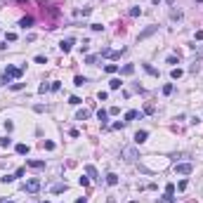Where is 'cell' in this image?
Returning <instances> with one entry per match:
<instances>
[{"label":"cell","mask_w":203,"mask_h":203,"mask_svg":"<svg viewBox=\"0 0 203 203\" xmlns=\"http://www.w3.org/2000/svg\"><path fill=\"white\" fill-rule=\"evenodd\" d=\"M24 191H28V194H35V191H40V179H38V177L28 179L26 184H24Z\"/></svg>","instance_id":"6da1fadb"},{"label":"cell","mask_w":203,"mask_h":203,"mask_svg":"<svg viewBox=\"0 0 203 203\" xmlns=\"http://www.w3.org/2000/svg\"><path fill=\"white\" fill-rule=\"evenodd\" d=\"M175 172L177 175H191V172H194V165H191V163H177Z\"/></svg>","instance_id":"7a4b0ae2"},{"label":"cell","mask_w":203,"mask_h":203,"mask_svg":"<svg viewBox=\"0 0 203 203\" xmlns=\"http://www.w3.org/2000/svg\"><path fill=\"white\" fill-rule=\"evenodd\" d=\"M125 50H109V47H104L102 50V57H109V59H121V54H123Z\"/></svg>","instance_id":"3957f363"},{"label":"cell","mask_w":203,"mask_h":203,"mask_svg":"<svg viewBox=\"0 0 203 203\" xmlns=\"http://www.w3.org/2000/svg\"><path fill=\"white\" fill-rule=\"evenodd\" d=\"M121 154H123V158L128 161V163H132V161L137 158V149H132V147H128V149H123Z\"/></svg>","instance_id":"277c9868"},{"label":"cell","mask_w":203,"mask_h":203,"mask_svg":"<svg viewBox=\"0 0 203 203\" xmlns=\"http://www.w3.org/2000/svg\"><path fill=\"white\" fill-rule=\"evenodd\" d=\"M5 73H7L9 78H21V69H19V66H7Z\"/></svg>","instance_id":"5b68a950"},{"label":"cell","mask_w":203,"mask_h":203,"mask_svg":"<svg viewBox=\"0 0 203 203\" xmlns=\"http://www.w3.org/2000/svg\"><path fill=\"white\" fill-rule=\"evenodd\" d=\"M156 31H158V26H147V28H144V31H142L140 35H137V38H140V40H144V38H149L151 33H156Z\"/></svg>","instance_id":"8992f818"},{"label":"cell","mask_w":203,"mask_h":203,"mask_svg":"<svg viewBox=\"0 0 203 203\" xmlns=\"http://www.w3.org/2000/svg\"><path fill=\"white\" fill-rule=\"evenodd\" d=\"M59 47H62V52H71V47H73V38L62 40V43H59Z\"/></svg>","instance_id":"52a82bcc"},{"label":"cell","mask_w":203,"mask_h":203,"mask_svg":"<svg viewBox=\"0 0 203 203\" xmlns=\"http://www.w3.org/2000/svg\"><path fill=\"white\" fill-rule=\"evenodd\" d=\"M147 137H149V132H147V130H140V132H135V142H137V144L147 142Z\"/></svg>","instance_id":"ba28073f"},{"label":"cell","mask_w":203,"mask_h":203,"mask_svg":"<svg viewBox=\"0 0 203 203\" xmlns=\"http://www.w3.org/2000/svg\"><path fill=\"white\" fill-rule=\"evenodd\" d=\"M85 172H88L92 179H99V172H97V168H95V165H85Z\"/></svg>","instance_id":"9c48e42d"},{"label":"cell","mask_w":203,"mask_h":203,"mask_svg":"<svg viewBox=\"0 0 203 203\" xmlns=\"http://www.w3.org/2000/svg\"><path fill=\"white\" fill-rule=\"evenodd\" d=\"M19 26H21V28H31V26H33V17H24L21 21H19Z\"/></svg>","instance_id":"30bf717a"},{"label":"cell","mask_w":203,"mask_h":203,"mask_svg":"<svg viewBox=\"0 0 203 203\" xmlns=\"http://www.w3.org/2000/svg\"><path fill=\"white\" fill-rule=\"evenodd\" d=\"M88 118H90V111H88V109H80L78 114H76V121H88Z\"/></svg>","instance_id":"8fae6325"},{"label":"cell","mask_w":203,"mask_h":203,"mask_svg":"<svg viewBox=\"0 0 203 203\" xmlns=\"http://www.w3.org/2000/svg\"><path fill=\"white\" fill-rule=\"evenodd\" d=\"M135 118H142L140 111H128V114H125V123H130V121H135Z\"/></svg>","instance_id":"7c38bea8"},{"label":"cell","mask_w":203,"mask_h":203,"mask_svg":"<svg viewBox=\"0 0 203 203\" xmlns=\"http://www.w3.org/2000/svg\"><path fill=\"white\" fill-rule=\"evenodd\" d=\"M106 184L116 187V184H118V175H116V172H109V175H106Z\"/></svg>","instance_id":"4fadbf2b"},{"label":"cell","mask_w":203,"mask_h":203,"mask_svg":"<svg viewBox=\"0 0 203 203\" xmlns=\"http://www.w3.org/2000/svg\"><path fill=\"white\" fill-rule=\"evenodd\" d=\"M121 73H123V76H132L135 73V64H125L123 69H121Z\"/></svg>","instance_id":"5bb4252c"},{"label":"cell","mask_w":203,"mask_h":203,"mask_svg":"<svg viewBox=\"0 0 203 203\" xmlns=\"http://www.w3.org/2000/svg\"><path fill=\"white\" fill-rule=\"evenodd\" d=\"M85 83H88V78H85V76H76V78H73V85H76V88H83Z\"/></svg>","instance_id":"9a60e30c"},{"label":"cell","mask_w":203,"mask_h":203,"mask_svg":"<svg viewBox=\"0 0 203 203\" xmlns=\"http://www.w3.org/2000/svg\"><path fill=\"white\" fill-rule=\"evenodd\" d=\"M121 85H123V83H121V78H111V80H109V88H111V90H118Z\"/></svg>","instance_id":"2e32d148"},{"label":"cell","mask_w":203,"mask_h":203,"mask_svg":"<svg viewBox=\"0 0 203 203\" xmlns=\"http://www.w3.org/2000/svg\"><path fill=\"white\" fill-rule=\"evenodd\" d=\"M26 165H31V168H45V161H26Z\"/></svg>","instance_id":"e0dca14e"},{"label":"cell","mask_w":203,"mask_h":203,"mask_svg":"<svg viewBox=\"0 0 203 203\" xmlns=\"http://www.w3.org/2000/svg\"><path fill=\"white\" fill-rule=\"evenodd\" d=\"M97 62H99V57H97V54H90V57H85V64H90V66H95Z\"/></svg>","instance_id":"ac0fdd59"},{"label":"cell","mask_w":203,"mask_h":203,"mask_svg":"<svg viewBox=\"0 0 203 203\" xmlns=\"http://www.w3.org/2000/svg\"><path fill=\"white\" fill-rule=\"evenodd\" d=\"M172 90H175V85H172V83H165V85H163V95L168 97V95H172Z\"/></svg>","instance_id":"d6986e66"},{"label":"cell","mask_w":203,"mask_h":203,"mask_svg":"<svg viewBox=\"0 0 203 203\" xmlns=\"http://www.w3.org/2000/svg\"><path fill=\"white\" fill-rule=\"evenodd\" d=\"M50 191H52V194H62V191H66V184H54Z\"/></svg>","instance_id":"ffe728a7"},{"label":"cell","mask_w":203,"mask_h":203,"mask_svg":"<svg viewBox=\"0 0 203 203\" xmlns=\"http://www.w3.org/2000/svg\"><path fill=\"white\" fill-rule=\"evenodd\" d=\"M17 154H19V156L28 154V144H17Z\"/></svg>","instance_id":"44dd1931"},{"label":"cell","mask_w":203,"mask_h":203,"mask_svg":"<svg viewBox=\"0 0 203 203\" xmlns=\"http://www.w3.org/2000/svg\"><path fill=\"white\" fill-rule=\"evenodd\" d=\"M90 12H92V9H90V7H83V9H76V17H88Z\"/></svg>","instance_id":"7402d4cb"},{"label":"cell","mask_w":203,"mask_h":203,"mask_svg":"<svg viewBox=\"0 0 203 203\" xmlns=\"http://www.w3.org/2000/svg\"><path fill=\"white\" fill-rule=\"evenodd\" d=\"M104 71H106V73H116V71H118V64H106Z\"/></svg>","instance_id":"603a6c76"},{"label":"cell","mask_w":203,"mask_h":203,"mask_svg":"<svg viewBox=\"0 0 203 203\" xmlns=\"http://www.w3.org/2000/svg\"><path fill=\"white\" fill-rule=\"evenodd\" d=\"M182 73H184L182 69H172V73H170V76H172V80H179V78H182Z\"/></svg>","instance_id":"cb8c5ba5"},{"label":"cell","mask_w":203,"mask_h":203,"mask_svg":"<svg viewBox=\"0 0 203 203\" xmlns=\"http://www.w3.org/2000/svg\"><path fill=\"white\" fill-rule=\"evenodd\" d=\"M106 116H109V114H106V111H102V109L97 111V118L102 121V125H106Z\"/></svg>","instance_id":"d4e9b609"},{"label":"cell","mask_w":203,"mask_h":203,"mask_svg":"<svg viewBox=\"0 0 203 203\" xmlns=\"http://www.w3.org/2000/svg\"><path fill=\"white\" fill-rule=\"evenodd\" d=\"M14 179H17L14 175H5V177H0V182H2V184H9V182H14Z\"/></svg>","instance_id":"484cf974"},{"label":"cell","mask_w":203,"mask_h":203,"mask_svg":"<svg viewBox=\"0 0 203 203\" xmlns=\"http://www.w3.org/2000/svg\"><path fill=\"white\" fill-rule=\"evenodd\" d=\"M144 71H147V73H151V76H158V71L154 69L151 64H144Z\"/></svg>","instance_id":"4316f807"},{"label":"cell","mask_w":203,"mask_h":203,"mask_svg":"<svg viewBox=\"0 0 203 203\" xmlns=\"http://www.w3.org/2000/svg\"><path fill=\"white\" fill-rule=\"evenodd\" d=\"M0 147H2V149L12 147V140H9V137H2V140H0Z\"/></svg>","instance_id":"83f0119b"},{"label":"cell","mask_w":203,"mask_h":203,"mask_svg":"<svg viewBox=\"0 0 203 203\" xmlns=\"http://www.w3.org/2000/svg\"><path fill=\"white\" fill-rule=\"evenodd\" d=\"M9 80H12V78H9L7 73H0V85H7Z\"/></svg>","instance_id":"f1b7e54d"},{"label":"cell","mask_w":203,"mask_h":203,"mask_svg":"<svg viewBox=\"0 0 203 203\" xmlns=\"http://www.w3.org/2000/svg\"><path fill=\"white\" fill-rule=\"evenodd\" d=\"M43 149H47V151H52V149H54V142H52V140H47V142H43Z\"/></svg>","instance_id":"f546056e"},{"label":"cell","mask_w":203,"mask_h":203,"mask_svg":"<svg viewBox=\"0 0 203 203\" xmlns=\"http://www.w3.org/2000/svg\"><path fill=\"white\" fill-rule=\"evenodd\" d=\"M170 17H172V21H179V19H182V12H179V9H177V12H172V14H170Z\"/></svg>","instance_id":"4dcf8cb0"},{"label":"cell","mask_w":203,"mask_h":203,"mask_svg":"<svg viewBox=\"0 0 203 203\" xmlns=\"http://www.w3.org/2000/svg\"><path fill=\"white\" fill-rule=\"evenodd\" d=\"M5 40H9V43H14V40H17V33H5Z\"/></svg>","instance_id":"1f68e13d"},{"label":"cell","mask_w":203,"mask_h":203,"mask_svg":"<svg viewBox=\"0 0 203 203\" xmlns=\"http://www.w3.org/2000/svg\"><path fill=\"white\" fill-rule=\"evenodd\" d=\"M78 184H80V187H88L90 179H88V177H78Z\"/></svg>","instance_id":"d6a6232c"},{"label":"cell","mask_w":203,"mask_h":203,"mask_svg":"<svg viewBox=\"0 0 203 203\" xmlns=\"http://www.w3.org/2000/svg\"><path fill=\"white\" fill-rule=\"evenodd\" d=\"M140 14H142L140 7H132V9H130V17H140Z\"/></svg>","instance_id":"836d02e7"},{"label":"cell","mask_w":203,"mask_h":203,"mask_svg":"<svg viewBox=\"0 0 203 203\" xmlns=\"http://www.w3.org/2000/svg\"><path fill=\"white\" fill-rule=\"evenodd\" d=\"M5 130H7V132H12V130H14V123H12V121H5Z\"/></svg>","instance_id":"e575fe53"},{"label":"cell","mask_w":203,"mask_h":203,"mask_svg":"<svg viewBox=\"0 0 203 203\" xmlns=\"http://www.w3.org/2000/svg\"><path fill=\"white\" fill-rule=\"evenodd\" d=\"M69 104H71V106H78V104H80V97H71Z\"/></svg>","instance_id":"d590c367"},{"label":"cell","mask_w":203,"mask_h":203,"mask_svg":"<svg viewBox=\"0 0 203 203\" xmlns=\"http://www.w3.org/2000/svg\"><path fill=\"white\" fill-rule=\"evenodd\" d=\"M165 194H175V184H165Z\"/></svg>","instance_id":"8d00e7d4"},{"label":"cell","mask_w":203,"mask_h":203,"mask_svg":"<svg viewBox=\"0 0 203 203\" xmlns=\"http://www.w3.org/2000/svg\"><path fill=\"white\" fill-rule=\"evenodd\" d=\"M59 88H62V83H57V80H54L52 85H50V90H54V92H57V90H59Z\"/></svg>","instance_id":"74e56055"},{"label":"cell","mask_w":203,"mask_h":203,"mask_svg":"<svg viewBox=\"0 0 203 203\" xmlns=\"http://www.w3.org/2000/svg\"><path fill=\"white\" fill-rule=\"evenodd\" d=\"M90 28H92V31H104V26H102V24H92Z\"/></svg>","instance_id":"f35d334b"},{"label":"cell","mask_w":203,"mask_h":203,"mask_svg":"<svg viewBox=\"0 0 203 203\" xmlns=\"http://www.w3.org/2000/svg\"><path fill=\"white\" fill-rule=\"evenodd\" d=\"M24 172H26V168H19L17 172H14V177H24Z\"/></svg>","instance_id":"ab89813d"},{"label":"cell","mask_w":203,"mask_h":203,"mask_svg":"<svg viewBox=\"0 0 203 203\" xmlns=\"http://www.w3.org/2000/svg\"><path fill=\"white\" fill-rule=\"evenodd\" d=\"M196 40H203V31H196Z\"/></svg>","instance_id":"60d3db41"},{"label":"cell","mask_w":203,"mask_h":203,"mask_svg":"<svg viewBox=\"0 0 203 203\" xmlns=\"http://www.w3.org/2000/svg\"><path fill=\"white\" fill-rule=\"evenodd\" d=\"M151 2H154V5H158V2H161V0H151Z\"/></svg>","instance_id":"b9f144b4"},{"label":"cell","mask_w":203,"mask_h":203,"mask_svg":"<svg viewBox=\"0 0 203 203\" xmlns=\"http://www.w3.org/2000/svg\"><path fill=\"white\" fill-rule=\"evenodd\" d=\"M40 203H47V201H40Z\"/></svg>","instance_id":"7bdbcfd3"},{"label":"cell","mask_w":203,"mask_h":203,"mask_svg":"<svg viewBox=\"0 0 203 203\" xmlns=\"http://www.w3.org/2000/svg\"><path fill=\"white\" fill-rule=\"evenodd\" d=\"M198 2H203V0H198Z\"/></svg>","instance_id":"ee69618b"},{"label":"cell","mask_w":203,"mask_h":203,"mask_svg":"<svg viewBox=\"0 0 203 203\" xmlns=\"http://www.w3.org/2000/svg\"><path fill=\"white\" fill-rule=\"evenodd\" d=\"M7 203H9V201H7Z\"/></svg>","instance_id":"f6af8a7d"}]
</instances>
